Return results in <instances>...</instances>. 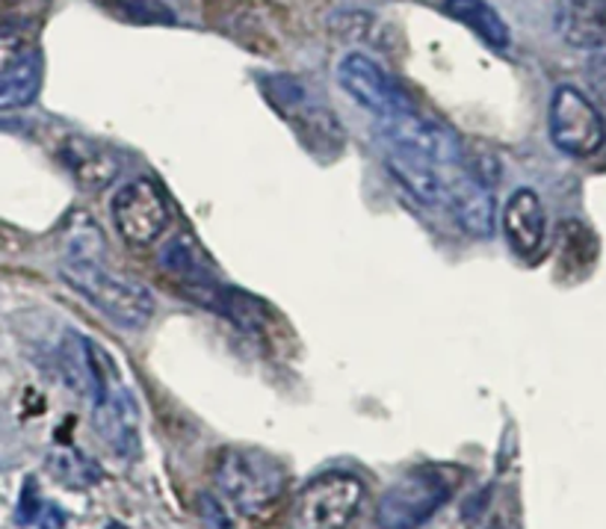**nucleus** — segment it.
<instances>
[{
    "label": "nucleus",
    "mask_w": 606,
    "mask_h": 529,
    "mask_svg": "<svg viewBox=\"0 0 606 529\" xmlns=\"http://www.w3.org/2000/svg\"><path fill=\"white\" fill-rule=\"evenodd\" d=\"M60 275L69 281L71 290L92 302L95 308L121 329L140 331L154 317V299L140 281L128 279L121 272L109 270L104 260L62 258Z\"/></svg>",
    "instance_id": "nucleus-1"
},
{
    "label": "nucleus",
    "mask_w": 606,
    "mask_h": 529,
    "mask_svg": "<svg viewBox=\"0 0 606 529\" xmlns=\"http://www.w3.org/2000/svg\"><path fill=\"white\" fill-rule=\"evenodd\" d=\"M462 482L453 465H420L403 473L376 506L378 529H420L447 506Z\"/></svg>",
    "instance_id": "nucleus-2"
},
{
    "label": "nucleus",
    "mask_w": 606,
    "mask_h": 529,
    "mask_svg": "<svg viewBox=\"0 0 606 529\" xmlns=\"http://www.w3.org/2000/svg\"><path fill=\"white\" fill-rule=\"evenodd\" d=\"M284 482V468L260 449H222L213 461L219 494L249 518H258L279 503Z\"/></svg>",
    "instance_id": "nucleus-3"
},
{
    "label": "nucleus",
    "mask_w": 606,
    "mask_h": 529,
    "mask_svg": "<svg viewBox=\"0 0 606 529\" xmlns=\"http://www.w3.org/2000/svg\"><path fill=\"white\" fill-rule=\"evenodd\" d=\"M361 499L364 482L356 473H319L290 503L288 529H347L361 509Z\"/></svg>",
    "instance_id": "nucleus-4"
},
{
    "label": "nucleus",
    "mask_w": 606,
    "mask_h": 529,
    "mask_svg": "<svg viewBox=\"0 0 606 529\" xmlns=\"http://www.w3.org/2000/svg\"><path fill=\"white\" fill-rule=\"evenodd\" d=\"M376 137L382 145H397V149L415 151L429 163H435L441 169H456L462 166L465 142L456 130L444 121L423 119L415 110L382 116L376 125Z\"/></svg>",
    "instance_id": "nucleus-5"
},
{
    "label": "nucleus",
    "mask_w": 606,
    "mask_h": 529,
    "mask_svg": "<svg viewBox=\"0 0 606 529\" xmlns=\"http://www.w3.org/2000/svg\"><path fill=\"white\" fill-rule=\"evenodd\" d=\"M550 140L568 157H592L606 140L604 116L574 86H559L550 98Z\"/></svg>",
    "instance_id": "nucleus-6"
},
{
    "label": "nucleus",
    "mask_w": 606,
    "mask_h": 529,
    "mask_svg": "<svg viewBox=\"0 0 606 529\" xmlns=\"http://www.w3.org/2000/svg\"><path fill=\"white\" fill-rule=\"evenodd\" d=\"M338 83L358 107L376 113L378 119L394 116V113L415 110V104L403 92V86L368 54L349 50L347 57L338 62Z\"/></svg>",
    "instance_id": "nucleus-7"
},
{
    "label": "nucleus",
    "mask_w": 606,
    "mask_h": 529,
    "mask_svg": "<svg viewBox=\"0 0 606 529\" xmlns=\"http://www.w3.org/2000/svg\"><path fill=\"white\" fill-rule=\"evenodd\" d=\"M109 213L121 240L130 246H149L170 228V204L163 199V192L145 178L125 184L109 201Z\"/></svg>",
    "instance_id": "nucleus-8"
},
{
    "label": "nucleus",
    "mask_w": 606,
    "mask_h": 529,
    "mask_svg": "<svg viewBox=\"0 0 606 529\" xmlns=\"http://www.w3.org/2000/svg\"><path fill=\"white\" fill-rule=\"evenodd\" d=\"M95 432L121 459H133L140 452V409L119 379H107L101 397L92 402Z\"/></svg>",
    "instance_id": "nucleus-9"
},
{
    "label": "nucleus",
    "mask_w": 606,
    "mask_h": 529,
    "mask_svg": "<svg viewBox=\"0 0 606 529\" xmlns=\"http://www.w3.org/2000/svg\"><path fill=\"white\" fill-rule=\"evenodd\" d=\"M444 204L456 216L458 228L470 237L488 240L494 234V216H498L494 192L470 178L467 172H458V166L444 175Z\"/></svg>",
    "instance_id": "nucleus-10"
},
{
    "label": "nucleus",
    "mask_w": 606,
    "mask_h": 529,
    "mask_svg": "<svg viewBox=\"0 0 606 529\" xmlns=\"http://www.w3.org/2000/svg\"><path fill=\"white\" fill-rule=\"evenodd\" d=\"M382 154H385L388 172L403 184V190L411 199L427 204V208L444 204V175L450 169H441L435 163H429L427 157H420L415 151L397 149V145H382Z\"/></svg>",
    "instance_id": "nucleus-11"
},
{
    "label": "nucleus",
    "mask_w": 606,
    "mask_h": 529,
    "mask_svg": "<svg viewBox=\"0 0 606 529\" xmlns=\"http://www.w3.org/2000/svg\"><path fill=\"white\" fill-rule=\"evenodd\" d=\"M62 166L78 180L80 190L104 192L119 178V161L113 157V151L86 140V137H69L60 149Z\"/></svg>",
    "instance_id": "nucleus-12"
},
{
    "label": "nucleus",
    "mask_w": 606,
    "mask_h": 529,
    "mask_svg": "<svg viewBox=\"0 0 606 529\" xmlns=\"http://www.w3.org/2000/svg\"><path fill=\"white\" fill-rule=\"evenodd\" d=\"M545 204L533 190H515L509 196L506 208H503V231H506L509 246L521 255V258H533L541 243H545Z\"/></svg>",
    "instance_id": "nucleus-13"
},
{
    "label": "nucleus",
    "mask_w": 606,
    "mask_h": 529,
    "mask_svg": "<svg viewBox=\"0 0 606 529\" xmlns=\"http://www.w3.org/2000/svg\"><path fill=\"white\" fill-rule=\"evenodd\" d=\"M557 31L574 48H606V0H562Z\"/></svg>",
    "instance_id": "nucleus-14"
},
{
    "label": "nucleus",
    "mask_w": 606,
    "mask_h": 529,
    "mask_svg": "<svg viewBox=\"0 0 606 529\" xmlns=\"http://www.w3.org/2000/svg\"><path fill=\"white\" fill-rule=\"evenodd\" d=\"M284 116L299 130V140L314 157H319V161L338 157L340 149H343V130H340V121L335 119V113L305 101L302 107L284 113Z\"/></svg>",
    "instance_id": "nucleus-15"
},
{
    "label": "nucleus",
    "mask_w": 606,
    "mask_h": 529,
    "mask_svg": "<svg viewBox=\"0 0 606 529\" xmlns=\"http://www.w3.org/2000/svg\"><path fill=\"white\" fill-rule=\"evenodd\" d=\"M444 12L458 24H465L467 31L477 33L491 48L506 50L512 42L509 24L488 0H444Z\"/></svg>",
    "instance_id": "nucleus-16"
},
{
    "label": "nucleus",
    "mask_w": 606,
    "mask_h": 529,
    "mask_svg": "<svg viewBox=\"0 0 606 529\" xmlns=\"http://www.w3.org/2000/svg\"><path fill=\"white\" fill-rule=\"evenodd\" d=\"M42 90V57L24 50L21 60L0 78V110H21L36 101Z\"/></svg>",
    "instance_id": "nucleus-17"
},
{
    "label": "nucleus",
    "mask_w": 606,
    "mask_h": 529,
    "mask_svg": "<svg viewBox=\"0 0 606 529\" xmlns=\"http://www.w3.org/2000/svg\"><path fill=\"white\" fill-rule=\"evenodd\" d=\"M160 263L172 279L178 281L180 290L193 287V284H208V281L217 279L210 270V260L201 255L199 246L187 234L175 237L166 249L160 251Z\"/></svg>",
    "instance_id": "nucleus-18"
},
{
    "label": "nucleus",
    "mask_w": 606,
    "mask_h": 529,
    "mask_svg": "<svg viewBox=\"0 0 606 529\" xmlns=\"http://www.w3.org/2000/svg\"><path fill=\"white\" fill-rule=\"evenodd\" d=\"M62 258H90L104 260L107 258V243H104V231L83 213H74L66 240H62Z\"/></svg>",
    "instance_id": "nucleus-19"
},
{
    "label": "nucleus",
    "mask_w": 606,
    "mask_h": 529,
    "mask_svg": "<svg viewBox=\"0 0 606 529\" xmlns=\"http://www.w3.org/2000/svg\"><path fill=\"white\" fill-rule=\"evenodd\" d=\"M101 10L113 12L116 19L130 24H175L178 15L172 12L166 0H95Z\"/></svg>",
    "instance_id": "nucleus-20"
},
{
    "label": "nucleus",
    "mask_w": 606,
    "mask_h": 529,
    "mask_svg": "<svg viewBox=\"0 0 606 529\" xmlns=\"http://www.w3.org/2000/svg\"><path fill=\"white\" fill-rule=\"evenodd\" d=\"M260 90L269 98V104L281 113H290L302 107L305 101H308V90H305V83L296 81V78H290V74H276V78H264L260 81Z\"/></svg>",
    "instance_id": "nucleus-21"
},
{
    "label": "nucleus",
    "mask_w": 606,
    "mask_h": 529,
    "mask_svg": "<svg viewBox=\"0 0 606 529\" xmlns=\"http://www.w3.org/2000/svg\"><path fill=\"white\" fill-rule=\"evenodd\" d=\"M462 166H465V172L470 178L479 180L488 190H494L500 184V178H503V163H500L498 154L491 149H486V145H470V149H465Z\"/></svg>",
    "instance_id": "nucleus-22"
},
{
    "label": "nucleus",
    "mask_w": 606,
    "mask_h": 529,
    "mask_svg": "<svg viewBox=\"0 0 606 529\" xmlns=\"http://www.w3.org/2000/svg\"><path fill=\"white\" fill-rule=\"evenodd\" d=\"M60 473V480H69L71 477H78L74 480V485H95V482H101V468L95 465L92 459H86V456H80L78 449H71V452H62V468L57 470Z\"/></svg>",
    "instance_id": "nucleus-23"
},
{
    "label": "nucleus",
    "mask_w": 606,
    "mask_h": 529,
    "mask_svg": "<svg viewBox=\"0 0 606 529\" xmlns=\"http://www.w3.org/2000/svg\"><path fill=\"white\" fill-rule=\"evenodd\" d=\"M370 27H373V19L364 15V12H343V15H335L331 19V33L340 36V39H370Z\"/></svg>",
    "instance_id": "nucleus-24"
},
{
    "label": "nucleus",
    "mask_w": 606,
    "mask_h": 529,
    "mask_svg": "<svg viewBox=\"0 0 606 529\" xmlns=\"http://www.w3.org/2000/svg\"><path fill=\"white\" fill-rule=\"evenodd\" d=\"M39 515H42V494L36 480L31 477V480L24 482V489H21L19 509H15V524H19V527H31V524H36Z\"/></svg>",
    "instance_id": "nucleus-25"
},
{
    "label": "nucleus",
    "mask_w": 606,
    "mask_h": 529,
    "mask_svg": "<svg viewBox=\"0 0 606 529\" xmlns=\"http://www.w3.org/2000/svg\"><path fill=\"white\" fill-rule=\"evenodd\" d=\"M586 83L592 95L601 104H606V48H597L588 54L586 60Z\"/></svg>",
    "instance_id": "nucleus-26"
},
{
    "label": "nucleus",
    "mask_w": 606,
    "mask_h": 529,
    "mask_svg": "<svg viewBox=\"0 0 606 529\" xmlns=\"http://www.w3.org/2000/svg\"><path fill=\"white\" fill-rule=\"evenodd\" d=\"M199 518L205 529H234L231 527V518L229 512H225V506H222L213 494H205V491L199 494Z\"/></svg>",
    "instance_id": "nucleus-27"
},
{
    "label": "nucleus",
    "mask_w": 606,
    "mask_h": 529,
    "mask_svg": "<svg viewBox=\"0 0 606 529\" xmlns=\"http://www.w3.org/2000/svg\"><path fill=\"white\" fill-rule=\"evenodd\" d=\"M21 54H24V45L19 36H0V78L21 60Z\"/></svg>",
    "instance_id": "nucleus-28"
},
{
    "label": "nucleus",
    "mask_w": 606,
    "mask_h": 529,
    "mask_svg": "<svg viewBox=\"0 0 606 529\" xmlns=\"http://www.w3.org/2000/svg\"><path fill=\"white\" fill-rule=\"evenodd\" d=\"M488 529H500V527H488Z\"/></svg>",
    "instance_id": "nucleus-29"
}]
</instances>
